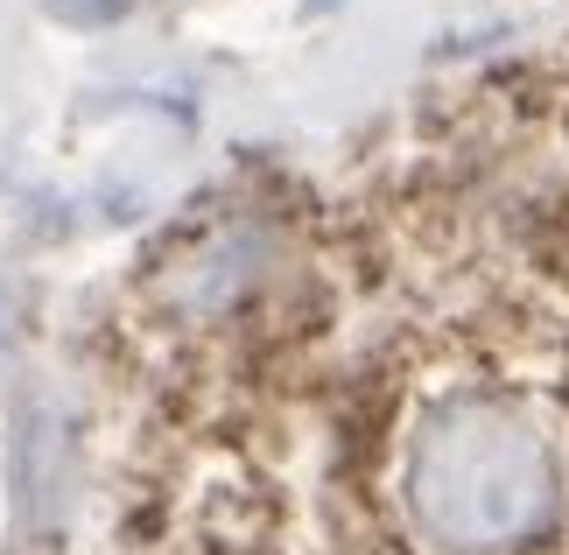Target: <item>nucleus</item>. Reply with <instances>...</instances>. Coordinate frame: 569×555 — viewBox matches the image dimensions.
<instances>
[{"instance_id": "nucleus-1", "label": "nucleus", "mask_w": 569, "mask_h": 555, "mask_svg": "<svg viewBox=\"0 0 569 555\" xmlns=\"http://www.w3.org/2000/svg\"><path fill=\"white\" fill-rule=\"evenodd\" d=\"M401 499L436 548L499 555L556 521L562 464L549 429L499 394L422 402L401 450Z\"/></svg>"}]
</instances>
